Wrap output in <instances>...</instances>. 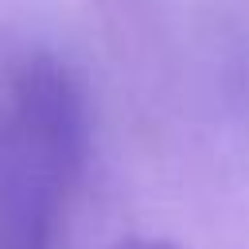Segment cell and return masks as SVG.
<instances>
[{
	"mask_svg": "<svg viewBox=\"0 0 249 249\" xmlns=\"http://www.w3.org/2000/svg\"><path fill=\"white\" fill-rule=\"evenodd\" d=\"M117 249H179V245H171V241H156V237H128V241H121Z\"/></svg>",
	"mask_w": 249,
	"mask_h": 249,
	"instance_id": "cell-1",
	"label": "cell"
}]
</instances>
